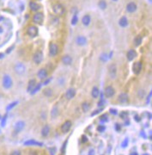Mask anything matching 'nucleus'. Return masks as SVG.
I'll use <instances>...</instances> for the list:
<instances>
[{"label":"nucleus","mask_w":152,"mask_h":155,"mask_svg":"<svg viewBox=\"0 0 152 155\" xmlns=\"http://www.w3.org/2000/svg\"><path fill=\"white\" fill-rule=\"evenodd\" d=\"M2 85L4 86V89H10L12 87L13 85V81H12V79L10 78V75H7V74H5V75L3 77V81H2Z\"/></svg>","instance_id":"f257e3e1"},{"label":"nucleus","mask_w":152,"mask_h":155,"mask_svg":"<svg viewBox=\"0 0 152 155\" xmlns=\"http://www.w3.org/2000/svg\"><path fill=\"white\" fill-rule=\"evenodd\" d=\"M15 71L18 75H23L26 73V67L22 63H16L15 65Z\"/></svg>","instance_id":"f03ea898"},{"label":"nucleus","mask_w":152,"mask_h":155,"mask_svg":"<svg viewBox=\"0 0 152 155\" xmlns=\"http://www.w3.org/2000/svg\"><path fill=\"white\" fill-rule=\"evenodd\" d=\"M52 10H53V12L55 14L58 15V16H62V15H64V13H65V8L60 4H54L53 7H52Z\"/></svg>","instance_id":"7ed1b4c3"},{"label":"nucleus","mask_w":152,"mask_h":155,"mask_svg":"<svg viewBox=\"0 0 152 155\" xmlns=\"http://www.w3.org/2000/svg\"><path fill=\"white\" fill-rule=\"evenodd\" d=\"M38 33H39V31H38V28L35 26H29L27 29V34L32 38L37 36Z\"/></svg>","instance_id":"20e7f679"},{"label":"nucleus","mask_w":152,"mask_h":155,"mask_svg":"<svg viewBox=\"0 0 152 155\" xmlns=\"http://www.w3.org/2000/svg\"><path fill=\"white\" fill-rule=\"evenodd\" d=\"M33 60L37 65L41 63V61L43 60V53L41 51H37L33 56Z\"/></svg>","instance_id":"39448f33"},{"label":"nucleus","mask_w":152,"mask_h":155,"mask_svg":"<svg viewBox=\"0 0 152 155\" xmlns=\"http://www.w3.org/2000/svg\"><path fill=\"white\" fill-rule=\"evenodd\" d=\"M44 20V15L41 12H37L36 14H34V16H33V21L34 23L37 24H41Z\"/></svg>","instance_id":"423d86ee"},{"label":"nucleus","mask_w":152,"mask_h":155,"mask_svg":"<svg viewBox=\"0 0 152 155\" xmlns=\"http://www.w3.org/2000/svg\"><path fill=\"white\" fill-rule=\"evenodd\" d=\"M104 93H105L106 97L110 98V97H113V95H114V93H115V91H114V89H113V86L109 85V86H107V87L105 88Z\"/></svg>","instance_id":"0eeeda50"},{"label":"nucleus","mask_w":152,"mask_h":155,"mask_svg":"<svg viewBox=\"0 0 152 155\" xmlns=\"http://www.w3.org/2000/svg\"><path fill=\"white\" fill-rule=\"evenodd\" d=\"M58 53V47L57 44L55 43H51L49 46V53L51 56H56Z\"/></svg>","instance_id":"6e6552de"},{"label":"nucleus","mask_w":152,"mask_h":155,"mask_svg":"<svg viewBox=\"0 0 152 155\" xmlns=\"http://www.w3.org/2000/svg\"><path fill=\"white\" fill-rule=\"evenodd\" d=\"M108 73H109L110 77L112 78L113 79H114L116 78V75H117V67H116L115 64H112V65H109Z\"/></svg>","instance_id":"1a4fd4ad"},{"label":"nucleus","mask_w":152,"mask_h":155,"mask_svg":"<svg viewBox=\"0 0 152 155\" xmlns=\"http://www.w3.org/2000/svg\"><path fill=\"white\" fill-rule=\"evenodd\" d=\"M71 121H65V123L62 124V126H61V131H62L63 133H67L68 131L71 129Z\"/></svg>","instance_id":"9d476101"},{"label":"nucleus","mask_w":152,"mask_h":155,"mask_svg":"<svg viewBox=\"0 0 152 155\" xmlns=\"http://www.w3.org/2000/svg\"><path fill=\"white\" fill-rule=\"evenodd\" d=\"M24 127H25L24 121H18L17 123H16V124H15L14 129H15V131H16V133H19V132H21L23 129H24Z\"/></svg>","instance_id":"9b49d317"},{"label":"nucleus","mask_w":152,"mask_h":155,"mask_svg":"<svg viewBox=\"0 0 152 155\" xmlns=\"http://www.w3.org/2000/svg\"><path fill=\"white\" fill-rule=\"evenodd\" d=\"M126 10L129 13H133L137 10V4L134 2H130L128 3L126 5Z\"/></svg>","instance_id":"f8f14e48"},{"label":"nucleus","mask_w":152,"mask_h":155,"mask_svg":"<svg viewBox=\"0 0 152 155\" xmlns=\"http://www.w3.org/2000/svg\"><path fill=\"white\" fill-rule=\"evenodd\" d=\"M76 43H77L78 46H85L87 44V39L84 36L79 35V36H77L76 38Z\"/></svg>","instance_id":"ddd939ff"},{"label":"nucleus","mask_w":152,"mask_h":155,"mask_svg":"<svg viewBox=\"0 0 152 155\" xmlns=\"http://www.w3.org/2000/svg\"><path fill=\"white\" fill-rule=\"evenodd\" d=\"M142 70V64L141 62H135L132 65V71L135 74H138Z\"/></svg>","instance_id":"4468645a"},{"label":"nucleus","mask_w":152,"mask_h":155,"mask_svg":"<svg viewBox=\"0 0 152 155\" xmlns=\"http://www.w3.org/2000/svg\"><path fill=\"white\" fill-rule=\"evenodd\" d=\"M37 76L40 79L45 80L46 78H47V71H46V69H40V70H39V71H38Z\"/></svg>","instance_id":"2eb2a0df"},{"label":"nucleus","mask_w":152,"mask_h":155,"mask_svg":"<svg viewBox=\"0 0 152 155\" xmlns=\"http://www.w3.org/2000/svg\"><path fill=\"white\" fill-rule=\"evenodd\" d=\"M76 95V90L74 88H70L67 90L66 93H65V97L67 99H72L73 97H75Z\"/></svg>","instance_id":"dca6fc26"},{"label":"nucleus","mask_w":152,"mask_h":155,"mask_svg":"<svg viewBox=\"0 0 152 155\" xmlns=\"http://www.w3.org/2000/svg\"><path fill=\"white\" fill-rule=\"evenodd\" d=\"M126 57H127L128 60H130V61L133 60V59L137 57V52L135 51V50H133V49L129 50V51H128L127 53H126Z\"/></svg>","instance_id":"f3484780"},{"label":"nucleus","mask_w":152,"mask_h":155,"mask_svg":"<svg viewBox=\"0 0 152 155\" xmlns=\"http://www.w3.org/2000/svg\"><path fill=\"white\" fill-rule=\"evenodd\" d=\"M35 86H36V80L35 79H30L28 81V84L27 91L28 92H31L34 89Z\"/></svg>","instance_id":"a211bd4d"},{"label":"nucleus","mask_w":152,"mask_h":155,"mask_svg":"<svg viewBox=\"0 0 152 155\" xmlns=\"http://www.w3.org/2000/svg\"><path fill=\"white\" fill-rule=\"evenodd\" d=\"M128 95L125 93V92H123V93L119 94V102L120 103H126L128 102Z\"/></svg>","instance_id":"6ab92c4d"},{"label":"nucleus","mask_w":152,"mask_h":155,"mask_svg":"<svg viewBox=\"0 0 152 155\" xmlns=\"http://www.w3.org/2000/svg\"><path fill=\"white\" fill-rule=\"evenodd\" d=\"M61 60H62L64 65H71V64L72 59H71V57L70 55H65V56H63V57H62V59H61Z\"/></svg>","instance_id":"aec40b11"},{"label":"nucleus","mask_w":152,"mask_h":155,"mask_svg":"<svg viewBox=\"0 0 152 155\" xmlns=\"http://www.w3.org/2000/svg\"><path fill=\"white\" fill-rule=\"evenodd\" d=\"M90 22H91V18H90V16H89V15H85L82 18V23L84 26H89Z\"/></svg>","instance_id":"412c9836"},{"label":"nucleus","mask_w":152,"mask_h":155,"mask_svg":"<svg viewBox=\"0 0 152 155\" xmlns=\"http://www.w3.org/2000/svg\"><path fill=\"white\" fill-rule=\"evenodd\" d=\"M49 133H50V127L48 125H45L41 129V135L43 137H46L49 135Z\"/></svg>","instance_id":"4be33fe9"},{"label":"nucleus","mask_w":152,"mask_h":155,"mask_svg":"<svg viewBox=\"0 0 152 155\" xmlns=\"http://www.w3.org/2000/svg\"><path fill=\"white\" fill-rule=\"evenodd\" d=\"M119 24L122 28H125L128 25V20L125 16H122L120 19L119 20Z\"/></svg>","instance_id":"5701e85b"},{"label":"nucleus","mask_w":152,"mask_h":155,"mask_svg":"<svg viewBox=\"0 0 152 155\" xmlns=\"http://www.w3.org/2000/svg\"><path fill=\"white\" fill-rule=\"evenodd\" d=\"M25 146H42V143L38 142L36 141H34V140H29V141H27L24 142Z\"/></svg>","instance_id":"b1692460"},{"label":"nucleus","mask_w":152,"mask_h":155,"mask_svg":"<svg viewBox=\"0 0 152 155\" xmlns=\"http://www.w3.org/2000/svg\"><path fill=\"white\" fill-rule=\"evenodd\" d=\"M29 7H30V9L33 11H37L40 9V4H38L35 2H30V4H29Z\"/></svg>","instance_id":"393cba45"},{"label":"nucleus","mask_w":152,"mask_h":155,"mask_svg":"<svg viewBox=\"0 0 152 155\" xmlns=\"http://www.w3.org/2000/svg\"><path fill=\"white\" fill-rule=\"evenodd\" d=\"M91 95L94 98H97L99 97V95H100V91H99L98 87H96V86L93 87L92 91H91Z\"/></svg>","instance_id":"a878e982"},{"label":"nucleus","mask_w":152,"mask_h":155,"mask_svg":"<svg viewBox=\"0 0 152 155\" xmlns=\"http://www.w3.org/2000/svg\"><path fill=\"white\" fill-rule=\"evenodd\" d=\"M43 94L45 95L46 97H52V89H50V88L45 89V90L43 91Z\"/></svg>","instance_id":"bb28decb"},{"label":"nucleus","mask_w":152,"mask_h":155,"mask_svg":"<svg viewBox=\"0 0 152 155\" xmlns=\"http://www.w3.org/2000/svg\"><path fill=\"white\" fill-rule=\"evenodd\" d=\"M142 43V37L140 36V35H138L135 39H134V45L135 46H140Z\"/></svg>","instance_id":"cd10ccee"},{"label":"nucleus","mask_w":152,"mask_h":155,"mask_svg":"<svg viewBox=\"0 0 152 155\" xmlns=\"http://www.w3.org/2000/svg\"><path fill=\"white\" fill-rule=\"evenodd\" d=\"M58 108L57 107H53L52 109V112H51V116L52 118H56L58 116Z\"/></svg>","instance_id":"c85d7f7f"},{"label":"nucleus","mask_w":152,"mask_h":155,"mask_svg":"<svg viewBox=\"0 0 152 155\" xmlns=\"http://www.w3.org/2000/svg\"><path fill=\"white\" fill-rule=\"evenodd\" d=\"M99 7H100V9H101V10H105V9L107 8V3L105 0H101L100 2H99Z\"/></svg>","instance_id":"c756f323"},{"label":"nucleus","mask_w":152,"mask_h":155,"mask_svg":"<svg viewBox=\"0 0 152 155\" xmlns=\"http://www.w3.org/2000/svg\"><path fill=\"white\" fill-rule=\"evenodd\" d=\"M90 108V106H89V103H83V104H82V109H83V112H87L88 110Z\"/></svg>","instance_id":"7c9ffc66"},{"label":"nucleus","mask_w":152,"mask_h":155,"mask_svg":"<svg viewBox=\"0 0 152 155\" xmlns=\"http://www.w3.org/2000/svg\"><path fill=\"white\" fill-rule=\"evenodd\" d=\"M77 20H78L77 16V15H74V16H73L72 19H71V24L72 25H76L77 23Z\"/></svg>","instance_id":"2f4dec72"},{"label":"nucleus","mask_w":152,"mask_h":155,"mask_svg":"<svg viewBox=\"0 0 152 155\" xmlns=\"http://www.w3.org/2000/svg\"><path fill=\"white\" fill-rule=\"evenodd\" d=\"M40 85H41V84H39V85H36V86L34 87V89L33 91H31V94H34V93H36L37 91L39 90V89L40 88Z\"/></svg>","instance_id":"473e14b6"},{"label":"nucleus","mask_w":152,"mask_h":155,"mask_svg":"<svg viewBox=\"0 0 152 155\" xmlns=\"http://www.w3.org/2000/svg\"><path fill=\"white\" fill-rule=\"evenodd\" d=\"M10 155H21V152L18 150H15L10 153Z\"/></svg>","instance_id":"72a5a7b5"},{"label":"nucleus","mask_w":152,"mask_h":155,"mask_svg":"<svg viewBox=\"0 0 152 155\" xmlns=\"http://www.w3.org/2000/svg\"><path fill=\"white\" fill-rule=\"evenodd\" d=\"M142 94H145V91H144V90H140V91H138V96H139L140 98H143V97H144V96H143Z\"/></svg>","instance_id":"f704fd0d"},{"label":"nucleus","mask_w":152,"mask_h":155,"mask_svg":"<svg viewBox=\"0 0 152 155\" xmlns=\"http://www.w3.org/2000/svg\"><path fill=\"white\" fill-rule=\"evenodd\" d=\"M105 129H106V128H105L104 126H99L98 128H97V130L99 131V132H103V131L105 130Z\"/></svg>","instance_id":"c9c22d12"},{"label":"nucleus","mask_w":152,"mask_h":155,"mask_svg":"<svg viewBox=\"0 0 152 155\" xmlns=\"http://www.w3.org/2000/svg\"><path fill=\"white\" fill-rule=\"evenodd\" d=\"M107 54H106V53H104V54L103 55H101V60H103V61H106V60H107V59H108V57H107Z\"/></svg>","instance_id":"e433bc0d"},{"label":"nucleus","mask_w":152,"mask_h":155,"mask_svg":"<svg viewBox=\"0 0 152 155\" xmlns=\"http://www.w3.org/2000/svg\"><path fill=\"white\" fill-rule=\"evenodd\" d=\"M16 103H17V102H15V103H12L11 104H10V106L7 107V109H10L11 108H13V107H14L15 105H16Z\"/></svg>","instance_id":"4c0bfd02"},{"label":"nucleus","mask_w":152,"mask_h":155,"mask_svg":"<svg viewBox=\"0 0 152 155\" xmlns=\"http://www.w3.org/2000/svg\"><path fill=\"white\" fill-rule=\"evenodd\" d=\"M87 141H88V139H87V137L85 135H83V137H82V141H83V143L84 142H87Z\"/></svg>","instance_id":"58836bf2"},{"label":"nucleus","mask_w":152,"mask_h":155,"mask_svg":"<svg viewBox=\"0 0 152 155\" xmlns=\"http://www.w3.org/2000/svg\"><path fill=\"white\" fill-rule=\"evenodd\" d=\"M127 143H128V140L125 139V143L123 142V144H122V147H125L127 146Z\"/></svg>","instance_id":"ea45409f"},{"label":"nucleus","mask_w":152,"mask_h":155,"mask_svg":"<svg viewBox=\"0 0 152 155\" xmlns=\"http://www.w3.org/2000/svg\"><path fill=\"white\" fill-rule=\"evenodd\" d=\"M28 155H37V153L35 151H31L30 153H29Z\"/></svg>","instance_id":"a19ab883"},{"label":"nucleus","mask_w":152,"mask_h":155,"mask_svg":"<svg viewBox=\"0 0 152 155\" xmlns=\"http://www.w3.org/2000/svg\"><path fill=\"white\" fill-rule=\"evenodd\" d=\"M110 112L112 113V114H113V115L117 114V111H116V110H114V109H110Z\"/></svg>","instance_id":"79ce46f5"},{"label":"nucleus","mask_w":152,"mask_h":155,"mask_svg":"<svg viewBox=\"0 0 152 155\" xmlns=\"http://www.w3.org/2000/svg\"><path fill=\"white\" fill-rule=\"evenodd\" d=\"M101 110V109H99V110H95V113H93V114H92V115H95V114H98V113L100 112Z\"/></svg>","instance_id":"37998d69"},{"label":"nucleus","mask_w":152,"mask_h":155,"mask_svg":"<svg viewBox=\"0 0 152 155\" xmlns=\"http://www.w3.org/2000/svg\"><path fill=\"white\" fill-rule=\"evenodd\" d=\"M135 118H136V119H135V120H136L137 121H140V119H139V116H138V115H136V116H135Z\"/></svg>","instance_id":"c03bdc74"},{"label":"nucleus","mask_w":152,"mask_h":155,"mask_svg":"<svg viewBox=\"0 0 152 155\" xmlns=\"http://www.w3.org/2000/svg\"><path fill=\"white\" fill-rule=\"evenodd\" d=\"M3 56H4V54H3V53H0V58H2Z\"/></svg>","instance_id":"a18cd8bd"},{"label":"nucleus","mask_w":152,"mask_h":155,"mask_svg":"<svg viewBox=\"0 0 152 155\" xmlns=\"http://www.w3.org/2000/svg\"><path fill=\"white\" fill-rule=\"evenodd\" d=\"M113 1H114V2H116V1H118V0H113Z\"/></svg>","instance_id":"49530a36"},{"label":"nucleus","mask_w":152,"mask_h":155,"mask_svg":"<svg viewBox=\"0 0 152 155\" xmlns=\"http://www.w3.org/2000/svg\"><path fill=\"white\" fill-rule=\"evenodd\" d=\"M131 155H137V154H131Z\"/></svg>","instance_id":"de8ad7c7"}]
</instances>
